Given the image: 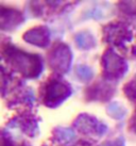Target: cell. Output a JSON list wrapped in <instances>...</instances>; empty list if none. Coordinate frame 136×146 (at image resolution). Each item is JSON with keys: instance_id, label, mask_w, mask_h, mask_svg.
<instances>
[{"instance_id": "cell-6", "label": "cell", "mask_w": 136, "mask_h": 146, "mask_svg": "<svg viewBox=\"0 0 136 146\" xmlns=\"http://www.w3.org/2000/svg\"><path fill=\"white\" fill-rule=\"evenodd\" d=\"M77 129L87 135H102L108 130V127L98 122V119L87 114H82L75 122Z\"/></svg>"}, {"instance_id": "cell-11", "label": "cell", "mask_w": 136, "mask_h": 146, "mask_svg": "<svg viewBox=\"0 0 136 146\" xmlns=\"http://www.w3.org/2000/svg\"><path fill=\"white\" fill-rule=\"evenodd\" d=\"M108 113L115 119H122L127 115V110L118 102H112L108 107Z\"/></svg>"}, {"instance_id": "cell-4", "label": "cell", "mask_w": 136, "mask_h": 146, "mask_svg": "<svg viewBox=\"0 0 136 146\" xmlns=\"http://www.w3.org/2000/svg\"><path fill=\"white\" fill-rule=\"evenodd\" d=\"M101 65L104 76L108 79H120L128 72V64L124 59L120 58L114 49H108L101 59Z\"/></svg>"}, {"instance_id": "cell-12", "label": "cell", "mask_w": 136, "mask_h": 146, "mask_svg": "<svg viewBox=\"0 0 136 146\" xmlns=\"http://www.w3.org/2000/svg\"><path fill=\"white\" fill-rule=\"evenodd\" d=\"M76 74L78 78L84 82L89 81L94 76L92 69L88 66H85V65H79L76 68Z\"/></svg>"}, {"instance_id": "cell-14", "label": "cell", "mask_w": 136, "mask_h": 146, "mask_svg": "<svg viewBox=\"0 0 136 146\" xmlns=\"http://www.w3.org/2000/svg\"><path fill=\"white\" fill-rule=\"evenodd\" d=\"M132 128H133V130H134V132H135V134H136V116L134 117V119H133V122H132Z\"/></svg>"}, {"instance_id": "cell-7", "label": "cell", "mask_w": 136, "mask_h": 146, "mask_svg": "<svg viewBox=\"0 0 136 146\" xmlns=\"http://www.w3.org/2000/svg\"><path fill=\"white\" fill-rule=\"evenodd\" d=\"M24 38L29 44L38 47H47L50 42V32L46 27H36L26 32Z\"/></svg>"}, {"instance_id": "cell-10", "label": "cell", "mask_w": 136, "mask_h": 146, "mask_svg": "<svg viewBox=\"0 0 136 146\" xmlns=\"http://www.w3.org/2000/svg\"><path fill=\"white\" fill-rule=\"evenodd\" d=\"M76 43L78 45V47L81 49H88L92 48L95 45H96V42H95V37L92 36L90 33L88 32H82L79 33L76 36Z\"/></svg>"}, {"instance_id": "cell-8", "label": "cell", "mask_w": 136, "mask_h": 146, "mask_svg": "<svg viewBox=\"0 0 136 146\" xmlns=\"http://www.w3.org/2000/svg\"><path fill=\"white\" fill-rule=\"evenodd\" d=\"M0 17H1V29L2 30H12L18 27L22 21L24 17L18 11L14 9H8L1 7L0 11Z\"/></svg>"}, {"instance_id": "cell-2", "label": "cell", "mask_w": 136, "mask_h": 146, "mask_svg": "<svg viewBox=\"0 0 136 146\" xmlns=\"http://www.w3.org/2000/svg\"><path fill=\"white\" fill-rule=\"evenodd\" d=\"M71 95V88L64 81L53 78L43 88V102L49 108L60 106Z\"/></svg>"}, {"instance_id": "cell-9", "label": "cell", "mask_w": 136, "mask_h": 146, "mask_svg": "<svg viewBox=\"0 0 136 146\" xmlns=\"http://www.w3.org/2000/svg\"><path fill=\"white\" fill-rule=\"evenodd\" d=\"M54 133V138L56 139L57 142L62 143V144H67L70 143L75 139L76 134L69 128H63V127H57L53 131Z\"/></svg>"}, {"instance_id": "cell-15", "label": "cell", "mask_w": 136, "mask_h": 146, "mask_svg": "<svg viewBox=\"0 0 136 146\" xmlns=\"http://www.w3.org/2000/svg\"><path fill=\"white\" fill-rule=\"evenodd\" d=\"M134 79H135V80H136V76H135V78H134Z\"/></svg>"}, {"instance_id": "cell-5", "label": "cell", "mask_w": 136, "mask_h": 146, "mask_svg": "<svg viewBox=\"0 0 136 146\" xmlns=\"http://www.w3.org/2000/svg\"><path fill=\"white\" fill-rule=\"evenodd\" d=\"M72 61V53L67 45L57 43L53 46L49 54V65L55 73L64 75L70 69Z\"/></svg>"}, {"instance_id": "cell-3", "label": "cell", "mask_w": 136, "mask_h": 146, "mask_svg": "<svg viewBox=\"0 0 136 146\" xmlns=\"http://www.w3.org/2000/svg\"><path fill=\"white\" fill-rule=\"evenodd\" d=\"M103 37L105 42L122 49H127L134 41L132 31L125 25L119 23H113L104 27Z\"/></svg>"}, {"instance_id": "cell-1", "label": "cell", "mask_w": 136, "mask_h": 146, "mask_svg": "<svg viewBox=\"0 0 136 146\" xmlns=\"http://www.w3.org/2000/svg\"><path fill=\"white\" fill-rule=\"evenodd\" d=\"M2 54L7 63L26 78H38L43 72V62L38 54L24 52L9 44L3 46Z\"/></svg>"}, {"instance_id": "cell-13", "label": "cell", "mask_w": 136, "mask_h": 146, "mask_svg": "<svg viewBox=\"0 0 136 146\" xmlns=\"http://www.w3.org/2000/svg\"><path fill=\"white\" fill-rule=\"evenodd\" d=\"M124 92H125V95L131 99V102L136 104V80L135 79H134L133 81L129 82L128 84L124 86Z\"/></svg>"}]
</instances>
